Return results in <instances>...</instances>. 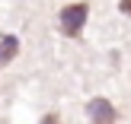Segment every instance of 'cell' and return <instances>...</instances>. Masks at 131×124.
<instances>
[{"label": "cell", "instance_id": "obj_1", "mask_svg": "<svg viewBox=\"0 0 131 124\" xmlns=\"http://www.w3.org/2000/svg\"><path fill=\"white\" fill-rule=\"evenodd\" d=\"M86 16H90V3H67L61 6V16H58V25H61V35L67 38H77L86 25Z\"/></svg>", "mask_w": 131, "mask_h": 124}, {"label": "cell", "instance_id": "obj_2", "mask_svg": "<svg viewBox=\"0 0 131 124\" xmlns=\"http://www.w3.org/2000/svg\"><path fill=\"white\" fill-rule=\"evenodd\" d=\"M86 118L93 124H115L118 121V112L112 108V102L102 99V95H96V99L86 102Z\"/></svg>", "mask_w": 131, "mask_h": 124}, {"label": "cell", "instance_id": "obj_3", "mask_svg": "<svg viewBox=\"0 0 131 124\" xmlns=\"http://www.w3.org/2000/svg\"><path fill=\"white\" fill-rule=\"evenodd\" d=\"M16 51H19V38L16 35H3L0 38V70L16 57Z\"/></svg>", "mask_w": 131, "mask_h": 124}, {"label": "cell", "instance_id": "obj_4", "mask_svg": "<svg viewBox=\"0 0 131 124\" xmlns=\"http://www.w3.org/2000/svg\"><path fill=\"white\" fill-rule=\"evenodd\" d=\"M118 10L125 13V16H131V0H122V3H118Z\"/></svg>", "mask_w": 131, "mask_h": 124}, {"label": "cell", "instance_id": "obj_5", "mask_svg": "<svg viewBox=\"0 0 131 124\" xmlns=\"http://www.w3.org/2000/svg\"><path fill=\"white\" fill-rule=\"evenodd\" d=\"M38 124H61V121H58V115H45V118L38 121Z\"/></svg>", "mask_w": 131, "mask_h": 124}]
</instances>
